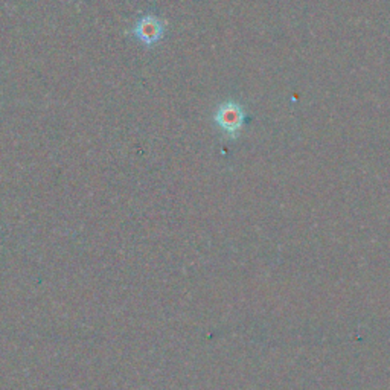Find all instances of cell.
I'll return each instance as SVG.
<instances>
[{
  "mask_svg": "<svg viewBox=\"0 0 390 390\" xmlns=\"http://www.w3.org/2000/svg\"><path fill=\"white\" fill-rule=\"evenodd\" d=\"M214 121L227 138L234 139L241 131L246 121V113L239 104L234 101H226L220 105L214 114Z\"/></svg>",
  "mask_w": 390,
  "mask_h": 390,
  "instance_id": "1",
  "label": "cell"
},
{
  "mask_svg": "<svg viewBox=\"0 0 390 390\" xmlns=\"http://www.w3.org/2000/svg\"><path fill=\"white\" fill-rule=\"evenodd\" d=\"M134 37L139 41H142L146 46H153L163 38L165 34V23L161 18H157L156 16H143L138 20V23L134 25L133 29Z\"/></svg>",
  "mask_w": 390,
  "mask_h": 390,
  "instance_id": "2",
  "label": "cell"
}]
</instances>
